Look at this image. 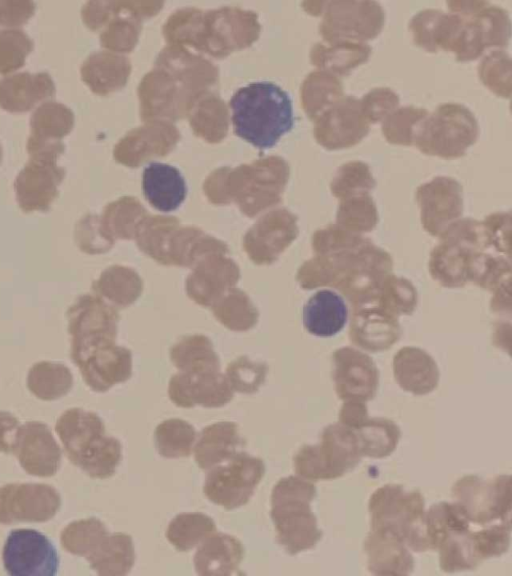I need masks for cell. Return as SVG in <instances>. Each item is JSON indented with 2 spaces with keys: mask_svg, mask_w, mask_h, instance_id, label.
<instances>
[{
  "mask_svg": "<svg viewBox=\"0 0 512 576\" xmlns=\"http://www.w3.org/2000/svg\"><path fill=\"white\" fill-rule=\"evenodd\" d=\"M428 114L427 109L412 105L398 107L381 122L382 134L390 144L412 146L419 126Z\"/></svg>",
  "mask_w": 512,
  "mask_h": 576,
  "instance_id": "45",
  "label": "cell"
},
{
  "mask_svg": "<svg viewBox=\"0 0 512 576\" xmlns=\"http://www.w3.org/2000/svg\"><path fill=\"white\" fill-rule=\"evenodd\" d=\"M64 150L65 145L60 143L29 154L14 181L16 200L23 212L47 211L58 197L66 171L57 165V158Z\"/></svg>",
  "mask_w": 512,
  "mask_h": 576,
  "instance_id": "9",
  "label": "cell"
},
{
  "mask_svg": "<svg viewBox=\"0 0 512 576\" xmlns=\"http://www.w3.org/2000/svg\"><path fill=\"white\" fill-rule=\"evenodd\" d=\"M142 190L148 202L157 210L170 212L177 209L187 193L180 171L169 164L152 162L145 167Z\"/></svg>",
  "mask_w": 512,
  "mask_h": 576,
  "instance_id": "27",
  "label": "cell"
},
{
  "mask_svg": "<svg viewBox=\"0 0 512 576\" xmlns=\"http://www.w3.org/2000/svg\"><path fill=\"white\" fill-rule=\"evenodd\" d=\"M1 160H2V146L0 144V164H1Z\"/></svg>",
  "mask_w": 512,
  "mask_h": 576,
  "instance_id": "63",
  "label": "cell"
},
{
  "mask_svg": "<svg viewBox=\"0 0 512 576\" xmlns=\"http://www.w3.org/2000/svg\"><path fill=\"white\" fill-rule=\"evenodd\" d=\"M488 249L493 248L500 255L511 258V214L495 212L481 221Z\"/></svg>",
  "mask_w": 512,
  "mask_h": 576,
  "instance_id": "54",
  "label": "cell"
},
{
  "mask_svg": "<svg viewBox=\"0 0 512 576\" xmlns=\"http://www.w3.org/2000/svg\"><path fill=\"white\" fill-rule=\"evenodd\" d=\"M33 46V40L22 29L0 30V73L9 74L21 68Z\"/></svg>",
  "mask_w": 512,
  "mask_h": 576,
  "instance_id": "49",
  "label": "cell"
},
{
  "mask_svg": "<svg viewBox=\"0 0 512 576\" xmlns=\"http://www.w3.org/2000/svg\"><path fill=\"white\" fill-rule=\"evenodd\" d=\"M230 108L235 134L260 149L273 147L294 124L288 93L269 81L238 89Z\"/></svg>",
  "mask_w": 512,
  "mask_h": 576,
  "instance_id": "1",
  "label": "cell"
},
{
  "mask_svg": "<svg viewBox=\"0 0 512 576\" xmlns=\"http://www.w3.org/2000/svg\"><path fill=\"white\" fill-rule=\"evenodd\" d=\"M73 375L69 368L58 362L35 363L27 375V387L37 398L44 401L59 399L71 390Z\"/></svg>",
  "mask_w": 512,
  "mask_h": 576,
  "instance_id": "34",
  "label": "cell"
},
{
  "mask_svg": "<svg viewBox=\"0 0 512 576\" xmlns=\"http://www.w3.org/2000/svg\"><path fill=\"white\" fill-rule=\"evenodd\" d=\"M478 135V121L470 109L460 103H443L421 122L414 146L429 156L460 158Z\"/></svg>",
  "mask_w": 512,
  "mask_h": 576,
  "instance_id": "6",
  "label": "cell"
},
{
  "mask_svg": "<svg viewBox=\"0 0 512 576\" xmlns=\"http://www.w3.org/2000/svg\"><path fill=\"white\" fill-rule=\"evenodd\" d=\"M171 359L184 373L216 372L219 361L210 343L203 338H192L172 348Z\"/></svg>",
  "mask_w": 512,
  "mask_h": 576,
  "instance_id": "42",
  "label": "cell"
},
{
  "mask_svg": "<svg viewBox=\"0 0 512 576\" xmlns=\"http://www.w3.org/2000/svg\"><path fill=\"white\" fill-rule=\"evenodd\" d=\"M214 532L216 525L209 516L202 513H182L171 520L166 537L178 551L186 552Z\"/></svg>",
  "mask_w": 512,
  "mask_h": 576,
  "instance_id": "37",
  "label": "cell"
},
{
  "mask_svg": "<svg viewBox=\"0 0 512 576\" xmlns=\"http://www.w3.org/2000/svg\"><path fill=\"white\" fill-rule=\"evenodd\" d=\"M324 5L325 1H313L303 3L305 10L314 16H320L322 14Z\"/></svg>",
  "mask_w": 512,
  "mask_h": 576,
  "instance_id": "62",
  "label": "cell"
},
{
  "mask_svg": "<svg viewBox=\"0 0 512 576\" xmlns=\"http://www.w3.org/2000/svg\"><path fill=\"white\" fill-rule=\"evenodd\" d=\"M267 366L250 362L241 357L227 367V380L232 388L240 393H254L263 383Z\"/></svg>",
  "mask_w": 512,
  "mask_h": 576,
  "instance_id": "52",
  "label": "cell"
},
{
  "mask_svg": "<svg viewBox=\"0 0 512 576\" xmlns=\"http://www.w3.org/2000/svg\"><path fill=\"white\" fill-rule=\"evenodd\" d=\"M371 529L389 532L415 552L429 550L425 528V501L419 490L406 492L398 484L375 490L368 502Z\"/></svg>",
  "mask_w": 512,
  "mask_h": 576,
  "instance_id": "4",
  "label": "cell"
},
{
  "mask_svg": "<svg viewBox=\"0 0 512 576\" xmlns=\"http://www.w3.org/2000/svg\"><path fill=\"white\" fill-rule=\"evenodd\" d=\"M158 453L169 459L187 457L196 440L195 428L185 420L173 418L161 422L154 432Z\"/></svg>",
  "mask_w": 512,
  "mask_h": 576,
  "instance_id": "41",
  "label": "cell"
},
{
  "mask_svg": "<svg viewBox=\"0 0 512 576\" xmlns=\"http://www.w3.org/2000/svg\"><path fill=\"white\" fill-rule=\"evenodd\" d=\"M511 526L504 523L472 531L476 558L481 563L492 557L506 553L510 545Z\"/></svg>",
  "mask_w": 512,
  "mask_h": 576,
  "instance_id": "51",
  "label": "cell"
},
{
  "mask_svg": "<svg viewBox=\"0 0 512 576\" xmlns=\"http://www.w3.org/2000/svg\"><path fill=\"white\" fill-rule=\"evenodd\" d=\"M118 70V59L115 56L105 52H96L83 62L81 77L94 92L105 94L117 85Z\"/></svg>",
  "mask_w": 512,
  "mask_h": 576,
  "instance_id": "48",
  "label": "cell"
},
{
  "mask_svg": "<svg viewBox=\"0 0 512 576\" xmlns=\"http://www.w3.org/2000/svg\"><path fill=\"white\" fill-rule=\"evenodd\" d=\"M12 453L30 475L51 477L60 468L61 449L43 422L28 421L20 425Z\"/></svg>",
  "mask_w": 512,
  "mask_h": 576,
  "instance_id": "18",
  "label": "cell"
},
{
  "mask_svg": "<svg viewBox=\"0 0 512 576\" xmlns=\"http://www.w3.org/2000/svg\"><path fill=\"white\" fill-rule=\"evenodd\" d=\"M369 418L365 402L344 401L339 412V423L356 430Z\"/></svg>",
  "mask_w": 512,
  "mask_h": 576,
  "instance_id": "59",
  "label": "cell"
},
{
  "mask_svg": "<svg viewBox=\"0 0 512 576\" xmlns=\"http://www.w3.org/2000/svg\"><path fill=\"white\" fill-rule=\"evenodd\" d=\"M363 549L368 570L374 575L406 576L413 571L414 559L408 547L389 532L371 529Z\"/></svg>",
  "mask_w": 512,
  "mask_h": 576,
  "instance_id": "23",
  "label": "cell"
},
{
  "mask_svg": "<svg viewBox=\"0 0 512 576\" xmlns=\"http://www.w3.org/2000/svg\"><path fill=\"white\" fill-rule=\"evenodd\" d=\"M511 279L503 282L494 291L491 300V309L497 314H508L511 312Z\"/></svg>",
  "mask_w": 512,
  "mask_h": 576,
  "instance_id": "61",
  "label": "cell"
},
{
  "mask_svg": "<svg viewBox=\"0 0 512 576\" xmlns=\"http://www.w3.org/2000/svg\"><path fill=\"white\" fill-rule=\"evenodd\" d=\"M442 11L423 9L416 13L409 22L413 42L429 53L438 52L433 41L434 29Z\"/></svg>",
  "mask_w": 512,
  "mask_h": 576,
  "instance_id": "56",
  "label": "cell"
},
{
  "mask_svg": "<svg viewBox=\"0 0 512 576\" xmlns=\"http://www.w3.org/2000/svg\"><path fill=\"white\" fill-rule=\"evenodd\" d=\"M430 253L428 268L431 277L446 288H461L469 282L472 254L488 249L481 222L460 218L438 237Z\"/></svg>",
  "mask_w": 512,
  "mask_h": 576,
  "instance_id": "7",
  "label": "cell"
},
{
  "mask_svg": "<svg viewBox=\"0 0 512 576\" xmlns=\"http://www.w3.org/2000/svg\"><path fill=\"white\" fill-rule=\"evenodd\" d=\"M86 560L90 567L101 576L127 575L135 561L133 540L126 533H109Z\"/></svg>",
  "mask_w": 512,
  "mask_h": 576,
  "instance_id": "32",
  "label": "cell"
},
{
  "mask_svg": "<svg viewBox=\"0 0 512 576\" xmlns=\"http://www.w3.org/2000/svg\"><path fill=\"white\" fill-rule=\"evenodd\" d=\"M244 445L234 422H216L204 427L193 447L194 459L203 470L220 464L236 453Z\"/></svg>",
  "mask_w": 512,
  "mask_h": 576,
  "instance_id": "30",
  "label": "cell"
},
{
  "mask_svg": "<svg viewBox=\"0 0 512 576\" xmlns=\"http://www.w3.org/2000/svg\"><path fill=\"white\" fill-rule=\"evenodd\" d=\"M55 92L54 81L47 72L15 73L0 80V107L11 113L27 112Z\"/></svg>",
  "mask_w": 512,
  "mask_h": 576,
  "instance_id": "24",
  "label": "cell"
},
{
  "mask_svg": "<svg viewBox=\"0 0 512 576\" xmlns=\"http://www.w3.org/2000/svg\"><path fill=\"white\" fill-rule=\"evenodd\" d=\"M316 445L325 480L342 477L353 470L362 458L354 430L340 423L326 426Z\"/></svg>",
  "mask_w": 512,
  "mask_h": 576,
  "instance_id": "21",
  "label": "cell"
},
{
  "mask_svg": "<svg viewBox=\"0 0 512 576\" xmlns=\"http://www.w3.org/2000/svg\"><path fill=\"white\" fill-rule=\"evenodd\" d=\"M18 419L7 411H0V452L12 453L17 430Z\"/></svg>",
  "mask_w": 512,
  "mask_h": 576,
  "instance_id": "60",
  "label": "cell"
},
{
  "mask_svg": "<svg viewBox=\"0 0 512 576\" xmlns=\"http://www.w3.org/2000/svg\"><path fill=\"white\" fill-rule=\"evenodd\" d=\"M315 496V485L298 475L282 478L273 487L270 517L277 541L289 555L312 549L322 538L310 506Z\"/></svg>",
  "mask_w": 512,
  "mask_h": 576,
  "instance_id": "3",
  "label": "cell"
},
{
  "mask_svg": "<svg viewBox=\"0 0 512 576\" xmlns=\"http://www.w3.org/2000/svg\"><path fill=\"white\" fill-rule=\"evenodd\" d=\"M510 259L486 250L474 252L469 265V281L493 292L503 282L511 279Z\"/></svg>",
  "mask_w": 512,
  "mask_h": 576,
  "instance_id": "43",
  "label": "cell"
},
{
  "mask_svg": "<svg viewBox=\"0 0 512 576\" xmlns=\"http://www.w3.org/2000/svg\"><path fill=\"white\" fill-rule=\"evenodd\" d=\"M376 186V180L368 164L362 161H349L342 164L330 182L332 195L339 199L369 194Z\"/></svg>",
  "mask_w": 512,
  "mask_h": 576,
  "instance_id": "46",
  "label": "cell"
},
{
  "mask_svg": "<svg viewBox=\"0 0 512 576\" xmlns=\"http://www.w3.org/2000/svg\"><path fill=\"white\" fill-rule=\"evenodd\" d=\"M348 308L343 297L330 289L314 293L303 309L306 330L317 337H332L346 325Z\"/></svg>",
  "mask_w": 512,
  "mask_h": 576,
  "instance_id": "28",
  "label": "cell"
},
{
  "mask_svg": "<svg viewBox=\"0 0 512 576\" xmlns=\"http://www.w3.org/2000/svg\"><path fill=\"white\" fill-rule=\"evenodd\" d=\"M168 391L172 402L183 408H192L195 404L217 408L230 402L233 397L227 378L217 371L176 374L170 380Z\"/></svg>",
  "mask_w": 512,
  "mask_h": 576,
  "instance_id": "20",
  "label": "cell"
},
{
  "mask_svg": "<svg viewBox=\"0 0 512 576\" xmlns=\"http://www.w3.org/2000/svg\"><path fill=\"white\" fill-rule=\"evenodd\" d=\"M35 8V3L29 0H0V26L14 28L25 24Z\"/></svg>",
  "mask_w": 512,
  "mask_h": 576,
  "instance_id": "58",
  "label": "cell"
},
{
  "mask_svg": "<svg viewBox=\"0 0 512 576\" xmlns=\"http://www.w3.org/2000/svg\"><path fill=\"white\" fill-rule=\"evenodd\" d=\"M425 528L429 550H436L449 533L469 529V520L458 503L443 501L425 512Z\"/></svg>",
  "mask_w": 512,
  "mask_h": 576,
  "instance_id": "36",
  "label": "cell"
},
{
  "mask_svg": "<svg viewBox=\"0 0 512 576\" xmlns=\"http://www.w3.org/2000/svg\"><path fill=\"white\" fill-rule=\"evenodd\" d=\"M297 279L303 289L332 287L335 280V268L331 258L315 254L299 268Z\"/></svg>",
  "mask_w": 512,
  "mask_h": 576,
  "instance_id": "55",
  "label": "cell"
},
{
  "mask_svg": "<svg viewBox=\"0 0 512 576\" xmlns=\"http://www.w3.org/2000/svg\"><path fill=\"white\" fill-rule=\"evenodd\" d=\"M61 506V497L44 483H10L0 487V524L46 522Z\"/></svg>",
  "mask_w": 512,
  "mask_h": 576,
  "instance_id": "14",
  "label": "cell"
},
{
  "mask_svg": "<svg viewBox=\"0 0 512 576\" xmlns=\"http://www.w3.org/2000/svg\"><path fill=\"white\" fill-rule=\"evenodd\" d=\"M73 125L74 114L68 106L56 101L42 103L30 117L28 153L62 143L61 139L71 132Z\"/></svg>",
  "mask_w": 512,
  "mask_h": 576,
  "instance_id": "29",
  "label": "cell"
},
{
  "mask_svg": "<svg viewBox=\"0 0 512 576\" xmlns=\"http://www.w3.org/2000/svg\"><path fill=\"white\" fill-rule=\"evenodd\" d=\"M371 53L372 48L367 43L318 42L311 48L310 60L317 69L340 78L349 75L356 67L367 62Z\"/></svg>",
  "mask_w": 512,
  "mask_h": 576,
  "instance_id": "31",
  "label": "cell"
},
{
  "mask_svg": "<svg viewBox=\"0 0 512 576\" xmlns=\"http://www.w3.org/2000/svg\"><path fill=\"white\" fill-rule=\"evenodd\" d=\"M455 502L464 510L469 522L486 525L500 520L511 526V476L498 475L491 480L465 475L452 486Z\"/></svg>",
  "mask_w": 512,
  "mask_h": 576,
  "instance_id": "11",
  "label": "cell"
},
{
  "mask_svg": "<svg viewBox=\"0 0 512 576\" xmlns=\"http://www.w3.org/2000/svg\"><path fill=\"white\" fill-rule=\"evenodd\" d=\"M321 16L319 33L326 44L366 43L381 33L385 23L382 6L372 0H328Z\"/></svg>",
  "mask_w": 512,
  "mask_h": 576,
  "instance_id": "8",
  "label": "cell"
},
{
  "mask_svg": "<svg viewBox=\"0 0 512 576\" xmlns=\"http://www.w3.org/2000/svg\"><path fill=\"white\" fill-rule=\"evenodd\" d=\"M313 121L315 140L330 151L353 147L370 132L360 100L351 95L343 96Z\"/></svg>",
  "mask_w": 512,
  "mask_h": 576,
  "instance_id": "15",
  "label": "cell"
},
{
  "mask_svg": "<svg viewBox=\"0 0 512 576\" xmlns=\"http://www.w3.org/2000/svg\"><path fill=\"white\" fill-rule=\"evenodd\" d=\"M70 357L76 365L92 351L114 344L115 314L101 299L81 295L67 310Z\"/></svg>",
  "mask_w": 512,
  "mask_h": 576,
  "instance_id": "12",
  "label": "cell"
},
{
  "mask_svg": "<svg viewBox=\"0 0 512 576\" xmlns=\"http://www.w3.org/2000/svg\"><path fill=\"white\" fill-rule=\"evenodd\" d=\"M349 339L367 352L391 348L401 337L398 318L376 303L351 308Z\"/></svg>",
  "mask_w": 512,
  "mask_h": 576,
  "instance_id": "19",
  "label": "cell"
},
{
  "mask_svg": "<svg viewBox=\"0 0 512 576\" xmlns=\"http://www.w3.org/2000/svg\"><path fill=\"white\" fill-rule=\"evenodd\" d=\"M329 257L335 268L332 287L351 308L374 302L383 279L393 269L391 255L370 238L356 248Z\"/></svg>",
  "mask_w": 512,
  "mask_h": 576,
  "instance_id": "5",
  "label": "cell"
},
{
  "mask_svg": "<svg viewBox=\"0 0 512 576\" xmlns=\"http://www.w3.org/2000/svg\"><path fill=\"white\" fill-rule=\"evenodd\" d=\"M2 560L11 576H54L59 567L54 545L34 529L12 530L5 541Z\"/></svg>",
  "mask_w": 512,
  "mask_h": 576,
  "instance_id": "13",
  "label": "cell"
},
{
  "mask_svg": "<svg viewBox=\"0 0 512 576\" xmlns=\"http://www.w3.org/2000/svg\"><path fill=\"white\" fill-rule=\"evenodd\" d=\"M415 197L422 227L431 236L439 237L463 214V188L452 177L436 176L421 184Z\"/></svg>",
  "mask_w": 512,
  "mask_h": 576,
  "instance_id": "16",
  "label": "cell"
},
{
  "mask_svg": "<svg viewBox=\"0 0 512 576\" xmlns=\"http://www.w3.org/2000/svg\"><path fill=\"white\" fill-rule=\"evenodd\" d=\"M74 238L77 246L85 253L95 254L104 252L107 237L102 228L97 223V218L93 215H86L79 220L75 226Z\"/></svg>",
  "mask_w": 512,
  "mask_h": 576,
  "instance_id": "57",
  "label": "cell"
},
{
  "mask_svg": "<svg viewBox=\"0 0 512 576\" xmlns=\"http://www.w3.org/2000/svg\"><path fill=\"white\" fill-rule=\"evenodd\" d=\"M359 100L361 111L370 125L381 123L400 104L398 94L388 87L373 88Z\"/></svg>",
  "mask_w": 512,
  "mask_h": 576,
  "instance_id": "53",
  "label": "cell"
},
{
  "mask_svg": "<svg viewBox=\"0 0 512 576\" xmlns=\"http://www.w3.org/2000/svg\"><path fill=\"white\" fill-rule=\"evenodd\" d=\"M436 550L439 553V566L446 573L472 570L480 564L469 529L449 533Z\"/></svg>",
  "mask_w": 512,
  "mask_h": 576,
  "instance_id": "40",
  "label": "cell"
},
{
  "mask_svg": "<svg viewBox=\"0 0 512 576\" xmlns=\"http://www.w3.org/2000/svg\"><path fill=\"white\" fill-rule=\"evenodd\" d=\"M343 96L344 86L340 78L319 69L310 72L301 86L302 107L312 120Z\"/></svg>",
  "mask_w": 512,
  "mask_h": 576,
  "instance_id": "33",
  "label": "cell"
},
{
  "mask_svg": "<svg viewBox=\"0 0 512 576\" xmlns=\"http://www.w3.org/2000/svg\"><path fill=\"white\" fill-rule=\"evenodd\" d=\"M368 238L346 231L335 223L316 230L312 247L316 255L333 256L363 244Z\"/></svg>",
  "mask_w": 512,
  "mask_h": 576,
  "instance_id": "50",
  "label": "cell"
},
{
  "mask_svg": "<svg viewBox=\"0 0 512 576\" xmlns=\"http://www.w3.org/2000/svg\"><path fill=\"white\" fill-rule=\"evenodd\" d=\"M243 557L244 548L237 538L214 532L199 544L194 567L200 576H228L239 568Z\"/></svg>",
  "mask_w": 512,
  "mask_h": 576,
  "instance_id": "26",
  "label": "cell"
},
{
  "mask_svg": "<svg viewBox=\"0 0 512 576\" xmlns=\"http://www.w3.org/2000/svg\"><path fill=\"white\" fill-rule=\"evenodd\" d=\"M332 380L339 399L367 402L372 400L379 385V371L366 353L345 346L332 354Z\"/></svg>",
  "mask_w": 512,
  "mask_h": 576,
  "instance_id": "17",
  "label": "cell"
},
{
  "mask_svg": "<svg viewBox=\"0 0 512 576\" xmlns=\"http://www.w3.org/2000/svg\"><path fill=\"white\" fill-rule=\"evenodd\" d=\"M378 221V210L370 194L340 200L335 219V224L340 228L364 235L374 230Z\"/></svg>",
  "mask_w": 512,
  "mask_h": 576,
  "instance_id": "38",
  "label": "cell"
},
{
  "mask_svg": "<svg viewBox=\"0 0 512 576\" xmlns=\"http://www.w3.org/2000/svg\"><path fill=\"white\" fill-rule=\"evenodd\" d=\"M208 470L203 487L205 496L232 510L248 503L265 474V464L260 458L239 451Z\"/></svg>",
  "mask_w": 512,
  "mask_h": 576,
  "instance_id": "10",
  "label": "cell"
},
{
  "mask_svg": "<svg viewBox=\"0 0 512 576\" xmlns=\"http://www.w3.org/2000/svg\"><path fill=\"white\" fill-rule=\"evenodd\" d=\"M480 81L495 95L511 97V58L503 49L491 50L484 55L477 68Z\"/></svg>",
  "mask_w": 512,
  "mask_h": 576,
  "instance_id": "47",
  "label": "cell"
},
{
  "mask_svg": "<svg viewBox=\"0 0 512 576\" xmlns=\"http://www.w3.org/2000/svg\"><path fill=\"white\" fill-rule=\"evenodd\" d=\"M393 374L397 384L406 392L426 395L438 386L440 373L431 355L425 350L405 346L393 357Z\"/></svg>",
  "mask_w": 512,
  "mask_h": 576,
  "instance_id": "25",
  "label": "cell"
},
{
  "mask_svg": "<svg viewBox=\"0 0 512 576\" xmlns=\"http://www.w3.org/2000/svg\"><path fill=\"white\" fill-rule=\"evenodd\" d=\"M85 383L96 392H106L131 376L129 350L109 344L89 353L77 364Z\"/></svg>",
  "mask_w": 512,
  "mask_h": 576,
  "instance_id": "22",
  "label": "cell"
},
{
  "mask_svg": "<svg viewBox=\"0 0 512 576\" xmlns=\"http://www.w3.org/2000/svg\"><path fill=\"white\" fill-rule=\"evenodd\" d=\"M417 299V290L408 279L390 273L383 279L374 303L398 318L411 315Z\"/></svg>",
  "mask_w": 512,
  "mask_h": 576,
  "instance_id": "44",
  "label": "cell"
},
{
  "mask_svg": "<svg viewBox=\"0 0 512 576\" xmlns=\"http://www.w3.org/2000/svg\"><path fill=\"white\" fill-rule=\"evenodd\" d=\"M108 534L104 523L91 517L68 524L61 532L60 542L67 552L87 559Z\"/></svg>",
  "mask_w": 512,
  "mask_h": 576,
  "instance_id": "39",
  "label": "cell"
},
{
  "mask_svg": "<svg viewBox=\"0 0 512 576\" xmlns=\"http://www.w3.org/2000/svg\"><path fill=\"white\" fill-rule=\"evenodd\" d=\"M55 430L73 465L92 478L114 475L122 458V446L118 439L105 435V425L96 413L68 409L58 418Z\"/></svg>",
  "mask_w": 512,
  "mask_h": 576,
  "instance_id": "2",
  "label": "cell"
},
{
  "mask_svg": "<svg viewBox=\"0 0 512 576\" xmlns=\"http://www.w3.org/2000/svg\"><path fill=\"white\" fill-rule=\"evenodd\" d=\"M362 457L381 459L391 455L401 437L398 425L387 418H368L354 430Z\"/></svg>",
  "mask_w": 512,
  "mask_h": 576,
  "instance_id": "35",
  "label": "cell"
}]
</instances>
